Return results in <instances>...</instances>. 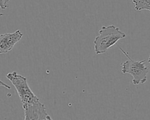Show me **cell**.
Instances as JSON below:
<instances>
[{
    "label": "cell",
    "instance_id": "6da1fadb",
    "mask_svg": "<svg viewBox=\"0 0 150 120\" xmlns=\"http://www.w3.org/2000/svg\"><path fill=\"white\" fill-rule=\"evenodd\" d=\"M94 40V51L97 54L104 53L119 40L125 37V34L114 25L103 26Z\"/></svg>",
    "mask_w": 150,
    "mask_h": 120
},
{
    "label": "cell",
    "instance_id": "7a4b0ae2",
    "mask_svg": "<svg viewBox=\"0 0 150 120\" xmlns=\"http://www.w3.org/2000/svg\"><path fill=\"white\" fill-rule=\"evenodd\" d=\"M119 49L128 59V60L121 64V72L123 74L127 73L131 75L133 77L132 82L134 85L144 84L146 81V75L149 72V67L145 64L146 60H134L121 47H119Z\"/></svg>",
    "mask_w": 150,
    "mask_h": 120
},
{
    "label": "cell",
    "instance_id": "3957f363",
    "mask_svg": "<svg viewBox=\"0 0 150 120\" xmlns=\"http://www.w3.org/2000/svg\"><path fill=\"white\" fill-rule=\"evenodd\" d=\"M6 77L15 88L22 102V107L40 101L39 98L31 90L25 77L18 74L16 71L8 73Z\"/></svg>",
    "mask_w": 150,
    "mask_h": 120
},
{
    "label": "cell",
    "instance_id": "277c9868",
    "mask_svg": "<svg viewBox=\"0 0 150 120\" xmlns=\"http://www.w3.org/2000/svg\"><path fill=\"white\" fill-rule=\"evenodd\" d=\"M25 119H52L47 114L45 105L40 101L23 107Z\"/></svg>",
    "mask_w": 150,
    "mask_h": 120
},
{
    "label": "cell",
    "instance_id": "5b68a950",
    "mask_svg": "<svg viewBox=\"0 0 150 120\" xmlns=\"http://www.w3.org/2000/svg\"><path fill=\"white\" fill-rule=\"evenodd\" d=\"M22 36L23 33L20 30H17L13 33L0 35V54H5L10 52Z\"/></svg>",
    "mask_w": 150,
    "mask_h": 120
},
{
    "label": "cell",
    "instance_id": "8992f818",
    "mask_svg": "<svg viewBox=\"0 0 150 120\" xmlns=\"http://www.w3.org/2000/svg\"><path fill=\"white\" fill-rule=\"evenodd\" d=\"M132 2L135 10H148L150 11V0H132Z\"/></svg>",
    "mask_w": 150,
    "mask_h": 120
},
{
    "label": "cell",
    "instance_id": "52a82bcc",
    "mask_svg": "<svg viewBox=\"0 0 150 120\" xmlns=\"http://www.w3.org/2000/svg\"><path fill=\"white\" fill-rule=\"evenodd\" d=\"M0 8L2 9H5L8 8V5L5 4L4 0H0Z\"/></svg>",
    "mask_w": 150,
    "mask_h": 120
},
{
    "label": "cell",
    "instance_id": "ba28073f",
    "mask_svg": "<svg viewBox=\"0 0 150 120\" xmlns=\"http://www.w3.org/2000/svg\"><path fill=\"white\" fill-rule=\"evenodd\" d=\"M0 86L4 87H5V88H7V89H10V88H11V87H10L9 85H8V84H5V83H4V82H3L2 80H0Z\"/></svg>",
    "mask_w": 150,
    "mask_h": 120
},
{
    "label": "cell",
    "instance_id": "9c48e42d",
    "mask_svg": "<svg viewBox=\"0 0 150 120\" xmlns=\"http://www.w3.org/2000/svg\"><path fill=\"white\" fill-rule=\"evenodd\" d=\"M4 1H5V4L8 5V2L10 0H4Z\"/></svg>",
    "mask_w": 150,
    "mask_h": 120
},
{
    "label": "cell",
    "instance_id": "30bf717a",
    "mask_svg": "<svg viewBox=\"0 0 150 120\" xmlns=\"http://www.w3.org/2000/svg\"><path fill=\"white\" fill-rule=\"evenodd\" d=\"M3 15H4V13H2L0 12V17H1V16H3Z\"/></svg>",
    "mask_w": 150,
    "mask_h": 120
}]
</instances>
